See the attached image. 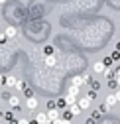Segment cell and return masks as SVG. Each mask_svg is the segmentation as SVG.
<instances>
[{
  "mask_svg": "<svg viewBox=\"0 0 120 124\" xmlns=\"http://www.w3.org/2000/svg\"><path fill=\"white\" fill-rule=\"evenodd\" d=\"M69 110H71L73 114H79V112L83 110V108L79 106V102H75V104H69Z\"/></svg>",
  "mask_w": 120,
  "mask_h": 124,
  "instance_id": "5bb4252c",
  "label": "cell"
},
{
  "mask_svg": "<svg viewBox=\"0 0 120 124\" xmlns=\"http://www.w3.org/2000/svg\"><path fill=\"white\" fill-rule=\"evenodd\" d=\"M102 75H104V77H112L114 73H112V69H110V67H106V69H104V73H102Z\"/></svg>",
  "mask_w": 120,
  "mask_h": 124,
  "instance_id": "603a6c76",
  "label": "cell"
},
{
  "mask_svg": "<svg viewBox=\"0 0 120 124\" xmlns=\"http://www.w3.org/2000/svg\"><path fill=\"white\" fill-rule=\"evenodd\" d=\"M63 124H73V122H71V120H65V118H63Z\"/></svg>",
  "mask_w": 120,
  "mask_h": 124,
  "instance_id": "4dcf8cb0",
  "label": "cell"
},
{
  "mask_svg": "<svg viewBox=\"0 0 120 124\" xmlns=\"http://www.w3.org/2000/svg\"><path fill=\"white\" fill-rule=\"evenodd\" d=\"M43 63L47 67H55L57 65V57L55 55H43Z\"/></svg>",
  "mask_w": 120,
  "mask_h": 124,
  "instance_id": "7a4b0ae2",
  "label": "cell"
},
{
  "mask_svg": "<svg viewBox=\"0 0 120 124\" xmlns=\"http://www.w3.org/2000/svg\"><path fill=\"white\" fill-rule=\"evenodd\" d=\"M79 106L83 108V110H87V108H91V102H93V99H89V97H79Z\"/></svg>",
  "mask_w": 120,
  "mask_h": 124,
  "instance_id": "6da1fadb",
  "label": "cell"
},
{
  "mask_svg": "<svg viewBox=\"0 0 120 124\" xmlns=\"http://www.w3.org/2000/svg\"><path fill=\"white\" fill-rule=\"evenodd\" d=\"M71 83H73V85H79V87L87 85V83H85V79H83V75H75L73 79H71Z\"/></svg>",
  "mask_w": 120,
  "mask_h": 124,
  "instance_id": "8fae6325",
  "label": "cell"
},
{
  "mask_svg": "<svg viewBox=\"0 0 120 124\" xmlns=\"http://www.w3.org/2000/svg\"><path fill=\"white\" fill-rule=\"evenodd\" d=\"M95 73H104V69H106V65H104V61H97V63L93 65Z\"/></svg>",
  "mask_w": 120,
  "mask_h": 124,
  "instance_id": "30bf717a",
  "label": "cell"
},
{
  "mask_svg": "<svg viewBox=\"0 0 120 124\" xmlns=\"http://www.w3.org/2000/svg\"><path fill=\"white\" fill-rule=\"evenodd\" d=\"M36 120H38L39 124H49V122H51V120H49V116H47L45 112H39V114L36 116Z\"/></svg>",
  "mask_w": 120,
  "mask_h": 124,
  "instance_id": "ba28073f",
  "label": "cell"
},
{
  "mask_svg": "<svg viewBox=\"0 0 120 124\" xmlns=\"http://www.w3.org/2000/svg\"><path fill=\"white\" fill-rule=\"evenodd\" d=\"M57 108H63V110H65V108H69V104H67L65 97H63V99H57Z\"/></svg>",
  "mask_w": 120,
  "mask_h": 124,
  "instance_id": "9a60e30c",
  "label": "cell"
},
{
  "mask_svg": "<svg viewBox=\"0 0 120 124\" xmlns=\"http://www.w3.org/2000/svg\"><path fill=\"white\" fill-rule=\"evenodd\" d=\"M16 124H32V120H28V118H20V120H16Z\"/></svg>",
  "mask_w": 120,
  "mask_h": 124,
  "instance_id": "cb8c5ba5",
  "label": "cell"
},
{
  "mask_svg": "<svg viewBox=\"0 0 120 124\" xmlns=\"http://www.w3.org/2000/svg\"><path fill=\"white\" fill-rule=\"evenodd\" d=\"M87 124H95V118L91 116V118H89V120H87Z\"/></svg>",
  "mask_w": 120,
  "mask_h": 124,
  "instance_id": "f546056e",
  "label": "cell"
},
{
  "mask_svg": "<svg viewBox=\"0 0 120 124\" xmlns=\"http://www.w3.org/2000/svg\"><path fill=\"white\" fill-rule=\"evenodd\" d=\"M53 51H55L53 45H43V47H41V53L43 55H53Z\"/></svg>",
  "mask_w": 120,
  "mask_h": 124,
  "instance_id": "4fadbf2b",
  "label": "cell"
},
{
  "mask_svg": "<svg viewBox=\"0 0 120 124\" xmlns=\"http://www.w3.org/2000/svg\"><path fill=\"white\" fill-rule=\"evenodd\" d=\"M8 41V38H6V34H0V43H6Z\"/></svg>",
  "mask_w": 120,
  "mask_h": 124,
  "instance_id": "484cf974",
  "label": "cell"
},
{
  "mask_svg": "<svg viewBox=\"0 0 120 124\" xmlns=\"http://www.w3.org/2000/svg\"><path fill=\"white\" fill-rule=\"evenodd\" d=\"M116 49H118V51H120V41H118V43H116Z\"/></svg>",
  "mask_w": 120,
  "mask_h": 124,
  "instance_id": "1f68e13d",
  "label": "cell"
},
{
  "mask_svg": "<svg viewBox=\"0 0 120 124\" xmlns=\"http://www.w3.org/2000/svg\"><path fill=\"white\" fill-rule=\"evenodd\" d=\"M102 61H104V65H106V67H112V63H114V59H112V57H104Z\"/></svg>",
  "mask_w": 120,
  "mask_h": 124,
  "instance_id": "d6986e66",
  "label": "cell"
},
{
  "mask_svg": "<svg viewBox=\"0 0 120 124\" xmlns=\"http://www.w3.org/2000/svg\"><path fill=\"white\" fill-rule=\"evenodd\" d=\"M24 93H26V99H28V97H34V91H32V89H28V87L24 89Z\"/></svg>",
  "mask_w": 120,
  "mask_h": 124,
  "instance_id": "d4e9b609",
  "label": "cell"
},
{
  "mask_svg": "<svg viewBox=\"0 0 120 124\" xmlns=\"http://www.w3.org/2000/svg\"><path fill=\"white\" fill-rule=\"evenodd\" d=\"M2 85H6V77H4V75H0V87H2Z\"/></svg>",
  "mask_w": 120,
  "mask_h": 124,
  "instance_id": "83f0119b",
  "label": "cell"
},
{
  "mask_svg": "<svg viewBox=\"0 0 120 124\" xmlns=\"http://www.w3.org/2000/svg\"><path fill=\"white\" fill-rule=\"evenodd\" d=\"M100 114H102V112H100V110H97V112H93V118H95V120H98V118H100Z\"/></svg>",
  "mask_w": 120,
  "mask_h": 124,
  "instance_id": "4316f807",
  "label": "cell"
},
{
  "mask_svg": "<svg viewBox=\"0 0 120 124\" xmlns=\"http://www.w3.org/2000/svg\"><path fill=\"white\" fill-rule=\"evenodd\" d=\"M47 116H49V120L53 122V120H57V118H61V110H59V108H51V110H47Z\"/></svg>",
  "mask_w": 120,
  "mask_h": 124,
  "instance_id": "8992f818",
  "label": "cell"
},
{
  "mask_svg": "<svg viewBox=\"0 0 120 124\" xmlns=\"http://www.w3.org/2000/svg\"><path fill=\"white\" fill-rule=\"evenodd\" d=\"M8 104H10V108H18V106H20V97L10 95V97H8Z\"/></svg>",
  "mask_w": 120,
  "mask_h": 124,
  "instance_id": "52a82bcc",
  "label": "cell"
},
{
  "mask_svg": "<svg viewBox=\"0 0 120 124\" xmlns=\"http://www.w3.org/2000/svg\"><path fill=\"white\" fill-rule=\"evenodd\" d=\"M89 87H91V89H95V91H98V89H100V83H98V81H93Z\"/></svg>",
  "mask_w": 120,
  "mask_h": 124,
  "instance_id": "44dd1931",
  "label": "cell"
},
{
  "mask_svg": "<svg viewBox=\"0 0 120 124\" xmlns=\"http://www.w3.org/2000/svg\"><path fill=\"white\" fill-rule=\"evenodd\" d=\"M26 106L30 108V110H36V108H38V99L36 97H28L26 99Z\"/></svg>",
  "mask_w": 120,
  "mask_h": 124,
  "instance_id": "5b68a950",
  "label": "cell"
},
{
  "mask_svg": "<svg viewBox=\"0 0 120 124\" xmlns=\"http://www.w3.org/2000/svg\"><path fill=\"white\" fill-rule=\"evenodd\" d=\"M87 97L95 101V99H97V91H95V89H91V87H89V93H87Z\"/></svg>",
  "mask_w": 120,
  "mask_h": 124,
  "instance_id": "ac0fdd59",
  "label": "cell"
},
{
  "mask_svg": "<svg viewBox=\"0 0 120 124\" xmlns=\"http://www.w3.org/2000/svg\"><path fill=\"white\" fill-rule=\"evenodd\" d=\"M4 2H8V0H0V4H4Z\"/></svg>",
  "mask_w": 120,
  "mask_h": 124,
  "instance_id": "836d02e7",
  "label": "cell"
},
{
  "mask_svg": "<svg viewBox=\"0 0 120 124\" xmlns=\"http://www.w3.org/2000/svg\"><path fill=\"white\" fill-rule=\"evenodd\" d=\"M116 81H118V87H120V77H116Z\"/></svg>",
  "mask_w": 120,
  "mask_h": 124,
  "instance_id": "d6a6232c",
  "label": "cell"
},
{
  "mask_svg": "<svg viewBox=\"0 0 120 124\" xmlns=\"http://www.w3.org/2000/svg\"><path fill=\"white\" fill-rule=\"evenodd\" d=\"M79 89H81L79 85H73V83H71V85L67 87V95H71V97H77V99H79Z\"/></svg>",
  "mask_w": 120,
  "mask_h": 124,
  "instance_id": "277c9868",
  "label": "cell"
},
{
  "mask_svg": "<svg viewBox=\"0 0 120 124\" xmlns=\"http://www.w3.org/2000/svg\"><path fill=\"white\" fill-rule=\"evenodd\" d=\"M110 57H112V59H114V61H118V59H120V51H118V49H114V51H112V55H110Z\"/></svg>",
  "mask_w": 120,
  "mask_h": 124,
  "instance_id": "7402d4cb",
  "label": "cell"
},
{
  "mask_svg": "<svg viewBox=\"0 0 120 124\" xmlns=\"http://www.w3.org/2000/svg\"><path fill=\"white\" fill-rule=\"evenodd\" d=\"M47 106H49V110H51V108H57V101L49 99V101H47Z\"/></svg>",
  "mask_w": 120,
  "mask_h": 124,
  "instance_id": "ffe728a7",
  "label": "cell"
},
{
  "mask_svg": "<svg viewBox=\"0 0 120 124\" xmlns=\"http://www.w3.org/2000/svg\"><path fill=\"white\" fill-rule=\"evenodd\" d=\"M83 79H85V83H87V85H91V83H93V77H91V73H89V71H85V73H83Z\"/></svg>",
  "mask_w": 120,
  "mask_h": 124,
  "instance_id": "e0dca14e",
  "label": "cell"
},
{
  "mask_svg": "<svg viewBox=\"0 0 120 124\" xmlns=\"http://www.w3.org/2000/svg\"><path fill=\"white\" fill-rule=\"evenodd\" d=\"M114 95H116V99H118V102H120V87L116 89V93H114Z\"/></svg>",
  "mask_w": 120,
  "mask_h": 124,
  "instance_id": "f1b7e54d",
  "label": "cell"
},
{
  "mask_svg": "<svg viewBox=\"0 0 120 124\" xmlns=\"http://www.w3.org/2000/svg\"><path fill=\"white\" fill-rule=\"evenodd\" d=\"M16 85H18V79H16L14 75H8V77H6V87L12 89V87H16Z\"/></svg>",
  "mask_w": 120,
  "mask_h": 124,
  "instance_id": "9c48e42d",
  "label": "cell"
},
{
  "mask_svg": "<svg viewBox=\"0 0 120 124\" xmlns=\"http://www.w3.org/2000/svg\"><path fill=\"white\" fill-rule=\"evenodd\" d=\"M116 102H118L116 95H108V97H106V101H104V104H106V106H114Z\"/></svg>",
  "mask_w": 120,
  "mask_h": 124,
  "instance_id": "7c38bea8",
  "label": "cell"
},
{
  "mask_svg": "<svg viewBox=\"0 0 120 124\" xmlns=\"http://www.w3.org/2000/svg\"><path fill=\"white\" fill-rule=\"evenodd\" d=\"M73 116H75V114L69 110V108H67V110H63V114H61V118H65V120H73Z\"/></svg>",
  "mask_w": 120,
  "mask_h": 124,
  "instance_id": "2e32d148",
  "label": "cell"
},
{
  "mask_svg": "<svg viewBox=\"0 0 120 124\" xmlns=\"http://www.w3.org/2000/svg\"><path fill=\"white\" fill-rule=\"evenodd\" d=\"M4 34H6V38H8V39H14V38L18 36V30L14 28V26H8V28L4 30Z\"/></svg>",
  "mask_w": 120,
  "mask_h": 124,
  "instance_id": "3957f363",
  "label": "cell"
}]
</instances>
